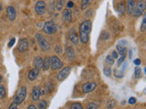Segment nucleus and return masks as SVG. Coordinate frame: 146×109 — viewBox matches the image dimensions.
<instances>
[{
	"label": "nucleus",
	"mask_w": 146,
	"mask_h": 109,
	"mask_svg": "<svg viewBox=\"0 0 146 109\" xmlns=\"http://www.w3.org/2000/svg\"><path fill=\"white\" fill-rule=\"evenodd\" d=\"M106 63L109 64L110 66H112L114 64V58L112 57L111 54H108L106 56Z\"/></svg>",
	"instance_id": "24"
},
{
	"label": "nucleus",
	"mask_w": 146,
	"mask_h": 109,
	"mask_svg": "<svg viewBox=\"0 0 146 109\" xmlns=\"http://www.w3.org/2000/svg\"><path fill=\"white\" fill-rule=\"evenodd\" d=\"M146 30V16L143 18V22H141V33H144Z\"/></svg>",
	"instance_id": "26"
},
{
	"label": "nucleus",
	"mask_w": 146,
	"mask_h": 109,
	"mask_svg": "<svg viewBox=\"0 0 146 109\" xmlns=\"http://www.w3.org/2000/svg\"><path fill=\"white\" fill-rule=\"evenodd\" d=\"M62 19L65 23H70L72 21V13L70 9H65L62 14Z\"/></svg>",
	"instance_id": "12"
},
{
	"label": "nucleus",
	"mask_w": 146,
	"mask_h": 109,
	"mask_svg": "<svg viewBox=\"0 0 146 109\" xmlns=\"http://www.w3.org/2000/svg\"><path fill=\"white\" fill-rule=\"evenodd\" d=\"M63 66V63L60 61V59H58V56H53L50 58V67L52 70H58L61 69Z\"/></svg>",
	"instance_id": "6"
},
{
	"label": "nucleus",
	"mask_w": 146,
	"mask_h": 109,
	"mask_svg": "<svg viewBox=\"0 0 146 109\" xmlns=\"http://www.w3.org/2000/svg\"><path fill=\"white\" fill-rule=\"evenodd\" d=\"M50 67V58L49 57H46L44 60H43V66H42V68L43 70L47 71L48 68Z\"/></svg>",
	"instance_id": "22"
},
{
	"label": "nucleus",
	"mask_w": 146,
	"mask_h": 109,
	"mask_svg": "<svg viewBox=\"0 0 146 109\" xmlns=\"http://www.w3.org/2000/svg\"><path fill=\"white\" fill-rule=\"evenodd\" d=\"M67 6H68V8H70V7H74V3H73L72 1H70L68 4H67Z\"/></svg>",
	"instance_id": "41"
},
{
	"label": "nucleus",
	"mask_w": 146,
	"mask_h": 109,
	"mask_svg": "<svg viewBox=\"0 0 146 109\" xmlns=\"http://www.w3.org/2000/svg\"><path fill=\"white\" fill-rule=\"evenodd\" d=\"M129 57H130V59H131V57H132V52H131V50H130V52H129Z\"/></svg>",
	"instance_id": "44"
},
{
	"label": "nucleus",
	"mask_w": 146,
	"mask_h": 109,
	"mask_svg": "<svg viewBox=\"0 0 146 109\" xmlns=\"http://www.w3.org/2000/svg\"><path fill=\"white\" fill-rule=\"evenodd\" d=\"M98 107L99 106L95 103H90L88 106H87V108H88V109H97Z\"/></svg>",
	"instance_id": "33"
},
{
	"label": "nucleus",
	"mask_w": 146,
	"mask_h": 109,
	"mask_svg": "<svg viewBox=\"0 0 146 109\" xmlns=\"http://www.w3.org/2000/svg\"><path fill=\"white\" fill-rule=\"evenodd\" d=\"M15 43H16V38H12L10 40V42L8 43V47H12L13 45H15Z\"/></svg>",
	"instance_id": "36"
},
{
	"label": "nucleus",
	"mask_w": 146,
	"mask_h": 109,
	"mask_svg": "<svg viewBox=\"0 0 146 109\" xmlns=\"http://www.w3.org/2000/svg\"><path fill=\"white\" fill-rule=\"evenodd\" d=\"M96 87H97V83H96V82H87V83L82 85L81 89L83 93L88 94V93L92 92Z\"/></svg>",
	"instance_id": "8"
},
{
	"label": "nucleus",
	"mask_w": 146,
	"mask_h": 109,
	"mask_svg": "<svg viewBox=\"0 0 146 109\" xmlns=\"http://www.w3.org/2000/svg\"><path fill=\"white\" fill-rule=\"evenodd\" d=\"M5 95H6V89H5L4 86L0 85V99L4 98Z\"/></svg>",
	"instance_id": "28"
},
{
	"label": "nucleus",
	"mask_w": 146,
	"mask_h": 109,
	"mask_svg": "<svg viewBox=\"0 0 146 109\" xmlns=\"http://www.w3.org/2000/svg\"><path fill=\"white\" fill-rule=\"evenodd\" d=\"M55 52H56L57 54H61L62 53L61 47H59V45H56V47H55Z\"/></svg>",
	"instance_id": "35"
},
{
	"label": "nucleus",
	"mask_w": 146,
	"mask_h": 109,
	"mask_svg": "<svg viewBox=\"0 0 146 109\" xmlns=\"http://www.w3.org/2000/svg\"><path fill=\"white\" fill-rule=\"evenodd\" d=\"M27 109H36V106L34 104H30L29 106H27Z\"/></svg>",
	"instance_id": "43"
},
{
	"label": "nucleus",
	"mask_w": 146,
	"mask_h": 109,
	"mask_svg": "<svg viewBox=\"0 0 146 109\" xmlns=\"http://www.w3.org/2000/svg\"><path fill=\"white\" fill-rule=\"evenodd\" d=\"M116 48H117L118 54H121V56H124V54H126V47H124V45H121V44H118L116 45Z\"/></svg>",
	"instance_id": "19"
},
{
	"label": "nucleus",
	"mask_w": 146,
	"mask_h": 109,
	"mask_svg": "<svg viewBox=\"0 0 146 109\" xmlns=\"http://www.w3.org/2000/svg\"><path fill=\"white\" fill-rule=\"evenodd\" d=\"M68 38L71 41V42L74 45H78L79 44V36H78V34L76 33V31L74 28H71L70 31H68Z\"/></svg>",
	"instance_id": "10"
},
{
	"label": "nucleus",
	"mask_w": 146,
	"mask_h": 109,
	"mask_svg": "<svg viewBox=\"0 0 146 109\" xmlns=\"http://www.w3.org/2000/svg\"><path fill=\"white\" fill-rule=\"evenodd\" d=\"M47 107H48V102L45 101V100H42V101L38 104V108L43 109V108H47Z\"/></svg>",
	"instance_id": "27"
},
{
	"label": "nucleus",
	"mask_w": 146,
	"mask_h": 109,
	"mask_svg": "<svg viewBox=\"0 0 146 109\" xmlns=\"http://www.w3.org/2000/svg\"><path fill=\"white\" fill-rule=\"evenodd\" d=\"M2 8H3V7H2V5H1V4H0V12H1V11H2Z\"/></svg>",
	"instance_id": "45"
},
{
	"label": "nucleus",
	"mask_w": 146,
	"mask_h": 109,
	"mask_svg": "<svg viewBox=\"0 0 146 109\" xmlns=\"http://www.w3.org/2000/svg\"><path fill=\"white\" fill-rule=\"evenodd\" d=\"M111 56H112V57H113L114 59L118 58V53H117V51H113L112 54H111Z\"/></svg>",
	"instance_id": "40"
},
{
	"label": "nucleus",
	"mask_w": 146,
	"mask_h": 109,
	"mask_svg": "<svg viewBox=\"0 0 146 109\" xmlns=\"http://www.w3.org/2000/svg\"><path fill=\"white\" fill-rule=\"evenodd\" d=\"M17 49H18V51L21 53L26 52L27 50L29 49V43H27V40L25 38L20 39L19 43H18V45H17Z\"/></svg>",
	"instance_id": "11"
},
{
	"label": "nucleus",
	"mask_w": 146,
	"mask_h": 109,
	"mask_svg": "<svg viewBox=\"0 0 146 109\" xmlns=\"http://www.w3.org/2000/svg\"><path fill=\"white\" fill-rule=\"evenodd\" d=\"M47 11V5L44 1H38L35 5V12L38 16H42Z\"/></svg>",
	"instance_id": "7"
},
{
	"label": "nucleus",
	"mask_w": 146,
	"mask_h": 109,
	"mask_svg": "<svg viewBox=\"0 0 146 109\" xmlns=\"http://www.w3.org/2000/svg\"><path fill=\"white\" fill-rule=\"evenodd\" d=\"M114 76H115L116 77H118V78H121V77L123 76V72L119 71L118 69H115L114 70Z\"/></svg>",
	"instance_id": "29"
},
{
	"label": "nucleus",
	"mask_w": 146,
	"mask_h": 109,
	"mask_svg": "<svg viewBox=\"0 0 146 109\" xmlns=\"http://www.w3.org/2000/svg\"><path fill=\"white\" fill-rule=\"evenodd\" d=\"M103 73H104V75L106 76H111V67H105L104 70H103Z\"/></svg>",
	"instance_id": "30"
},
{
	"label": "nucleus",
	"mask_w": 146,
	"mask_h": 109,
	"mask_svg": "<svg viewBox=\"0 0 146 109\" xmlns=\"http://www.w3.org/2000/svg\"><path fill=\"white\" fill-rule=\"evenodd\" d=\"M116 106V102L115 101H113V100H111L109 103H108V108H112V107H114Z\"/></svg>",
	"instance_id": "34"
},
{
	"label": "nucleus",
	"mask_w": 146,
	"mask_h": 109,
	"mask_svg": "<svg viewBox=\"0 0 146 109\" xmlns=\"http://www.w3.org/2000/svg\"><path fill=\"white\" fill-rule=\"evenodd\" d=\"M66 54H67V57L70 59V60H73L75 58V52L73 50L72 47H67L66 48Z\"/></svg>",
	"instance_id": "18"
},
{
	"label": "nucleus",
	"mask_w": 146,
	"mask_h": 109,
	"mask_svg": "<svg viewBox=\"0 0 146 109\" xmlns=\"http://www.w3.org/2000/svg\"><path fill=\"white\" fill-rule=\"evenodd\" d=\"M40 97V87L39 85H36L32 90V100L33 101H38Z\"/></svg>",
	"instance_id": "13"
},
{
	"label": "nucleus",
	"mask_w": 146,
	"mask_h": 109,
	"mask_svg": "<svg viewBox=\"0 0 146 109\" xmlns=\"http://www.w3.org/2000/svg\"><path fill=\"white\" fill-rule=\"evenodd\" d=\"M117 9H118V13L120 14V15H123V14L125 13V6H124V5H123L122 3H121V4H119V5H118Z\"/></svg>",
	"instance_id": "23"
},
{
	"label": "nucleus",
	"mask_w": 146,
	"mask_h": 109,
	"mask_svg": "<svg viewBox=\"0 0 146 109\" xmlns=\"http://www.w3.org/2000/svg\"><path fill=\"white\" fill-rule=\"evenodd\" d=\"M71 109H82L83 107H82L81 104H79V103H75V104H72L71 106H70Z\"/></svg>",
	"instance_id": "31"
},
{
	"label": "nucleus",
	"mask_w": 146,
	"mask_h": 109,
	"mask_svg": "<svg viewBox=\"0 0 146 109\" xmlns=\"http://www.w3.org/2000/svg\"><path fill=\"white\" fill-rule=\"evenodd\" d=\"M70 70L71 69H70V66H66V67H64L63 69H61L60 71L58 72V74L57 75V79H58V81L61 82L63 80H65L67 77L68 76V75H70Z\"/></svg>",
	"instance_id": "9"
},
{
	"label": "nucleus",
	"mask_w": 146,
	"mask_h": 109,
	"mask_svg": "<svg viewBox=\"0 0 146 109\" xmlns=\"http://www.w3.org/2000/svg\"><path fill=\"white\" fill-rule=\"evenodd\" d=\"M145 8H146V3L144 0H139L137 4H135V7L133 8V16L135 17H139L141 16L145 11Z\"/></svg>",
	"instance_id": "2"
},
{
	"label": "nucleus",
	"mask_w": 146,
	"mask_h": 109,
	"mask_svg": "<svg viewBox=\"0 0 146 109\" xmlns=\"http://www.w3.org/2000/svg\"><path fill=\"white\" fill-rule=\"evenodd\" d=\"M36 41H38V44L39 45V47L41 48V50H43V51H48V50L50 49L49 43L48 42L47 40H46V38L42 35L36 34Z\"/></svg>",
	"instance_id": "3"
},
{
	"label": "nucleus",
	"mask_w": 146,
	"mask_h": 109,
	"mask_svg": "<svg viewBox=\"0 0 146 109\" xmlns=\"http://www.w3.org/2000/svg\"><path fill=\"white\" fill-rule=\"evenodd\" d=\"M91 30V22L85 20L80 26V40L82 44L88 43L90 39V33Z\"/></svg>",
	"instance_id": "1"
},
{
	"label": "nucleus",
	"mask_w": 146,
	"mask_h": 109,
	"mask_svg": "<svg viewBox=\"0 0 146 109\" xmlns=\"http://www.w3.org/2000/svg\"><path fill=\"white\" fill-rule=\"evenodd\" d=\"M2 79H3V78H2V76L0 75V83H1V82H2Z\"/></svg>",
	"instance_id": "46"
},
{
	"label": "nucleus",
	"mask_w": 146,
	"mask_h": 109,
	"mask_svg": "<svg viewBox=\"0 0 146 109\" xmlns=\"http://www.w3.org/2000/svg\"><path fill=\"white\" fill-rule=\"evenodd\" d=\"M128 103H129L130 104H134L136 103V99L134 97H131L129 99V101H128Z\"/></svg>",
	"instance_id": "38"
},
{
	"label": "nucleus",
	"mask_w": 146,
	"mask_h": 109,
	"mask_svg": "<svg viewBox=\"0 0 146 109\" xmlns=\"http://www.w3.org/2000/svg\"><path fill=\"white\" fill-rule=\"evenodd\" d=\"M38 73H39V69H38V68H34V69H32L31 71H29V75H27V77H29V79L30 81H34L36 76H38Z\"/></svg>",
	"instance_id": "15"
},
{
	"label": "nucleus",
	"mask_w": 146,
	"mask_h": 109,
	"mask_svg": "<svg viewBox=\"0 0 146 109\" xmlns=\"http://www.w3.org/2000/svg\"><path fill=\"white\" fill-rule=\"evenodd\" d=\"M43 32L47 35H53L57 32V27L53 21L46 22L43 26Z\"/></svg>",
	"instance_id": "4"
},
{
	"label": "nucleus",
	"mask_w": 146,
	"mask_h": 109,
	"mask_svg": "<svg viewBox=\"0 0 146 109\" xmlns=\"http://www.w3.org/2000/svg\"><path fill=\"white\" fill-rule=\"evenodd\" d=\"M134 7H135V0H127V13H128V15H131Z\"/></svg>",
	"instance_id": "16"
},
{
	"label": "nucleus",
	"mask_w": 146,
	"mask_h": 109,
	"mask_svg": "<svg viewBox=\"0 0 146 109\" xmlns=\"http://www.w3.org/2000/svg\"><path fill=\"white\" fill-rule=\"evenodd\" d=\"M133 63L135 64L136 66H140L141 64V59H138V58H137V59H135Z\"/></svg>",
	"instance_id": "39"
},
{
	"label": "nucleus",
	"mask_w": 146,
	"mask_h": 109,
	"mask_svg": "<svg viewBox=\"0 0 146 109\" xmlns=\"http://www.w3.org/2000/svg\"><path fill=\"white\" fill-rule=\"evenodd\" d=\"M91 15H92V10H91V9H89L88 12L86 13V16H90Z\"/></svg>",
	"instance_id": "42"
},
{
	"label": "nucleus",
	"mask_w": 146,
	"mask_h": 109,
	"mask_svg": "<svg viewBox=\"0 0 146 109\" xmlns=\"http://www.w3.org/2000/svg\"><path fill=\"white\" fill-rule=\"evenodd\" d=\"M125 57L126 56H125V54H124V56H121V57H120V58L118 59V61H117V66H120L121 64L125 61Z\"/></svg>",
	"instance_id": "32"
},
{
	"label": "nucleus",
	"mask_w": 146,
	"mask_h": 109,
	"mask_svg": "<svg viewBox=\"0 0 146 109\" xmlns=\"http://www.w3.org/2000/svg\"><path fill=\"white\" fill-rule=\"evenodd\" d=\"M17 106H18V104H17V103H16L15 101H14V102L11 104V106H9V109H14V108H17Z\"/></svg>",
	"instance_id": "37"
},
{
	"label": "nucleus",
	"mask_w": 146,
	"mask_h": 109,
	"mask_svg": "<svg viewBox=\"0 0 146 109\" xmlns=\"http://www.w3.org/2000/svg\"><path fill=\"white\" fill-rule=\"evenodd\" d=\"M33 65L36 68H38V69H41L42 68V66H43V59L41 58L40 56H38V57H35L34 59V62H33Z\"/></svg>",
	"instance_id": "17"
},
{
	"label": "nucleus",
	"mask_w": 146,
	"mask_h": 109,
	"mask_svg": "<svg viewBox=\"0 0 146 109\" xmlns=\"http://www.w3.org/2000/svg\"><path fill=\"white\" fill-rule=\"evenodd\" d=\"M26 97H27V87L26 86H22V87L17 91L14 101L17 103L18 104H20L25 100Z\"/></svg>",
	"instance_id": "5"
},
{
	"label": "nucleus",
	"mask_w": 146,
	"mask_h": 109,
	"mask_svg": "<svg viewBox=\"0 0 146 109\" xmlns=\"http://www.w3.org/2000/svg\"><path fill=\"white\" fill-rule=\"evenodd\" d=\"M93 0H81V9L82 10H85V9L88 8L91 4H92Z\"/></svg>",
	"instance_id": "21"
},
{
	"label": "nucleus",
	"mask_w": 146,
	"mask_h": 109,
	"mask_svg": "<svg viewBox=\"0 0 146 109\" xmlns=\"http://www.w3.org/2000/svg\"><path fill=\"white\" fill-rule=\"evenodd\" d=\"M7 16L9 18V20H10V21L15 20V18H16V9L14 8L13 7H7Z\"/></svg>",
	"instance_id": "14"
},
{
	"label": "nucleus",
	"mask_w": 146,
	"mask_h": 109,
	"mask_svg": "<svg viewBox=\"0 0 146 109\" xmlns=\"http://www.w3.org/2000/svg\"><path fill=\"white\" fill-rule=\"evenodd\" d=\"M141 75V69L139 66L135 67L134 68V76H135V77H136V78H140Z\"/></svg>",
	"instance_id": "25"
},
{
	"label": "nucleus",
	"mask_w": 146,
	"mask_h": 109,
	"mask_svg": "<svg viewBox=\"0 0 146 109\" xmlns=\"http://www.w3.org/2000/svg\"><path fill=\"white\" fill-rule=\"evenodd\" d=\"M66 0H56V4H55V7H56V10L58 11H61L62 8L65 5Z\"/></svg>",
	"instance_id": "20"
}]
</instances>
